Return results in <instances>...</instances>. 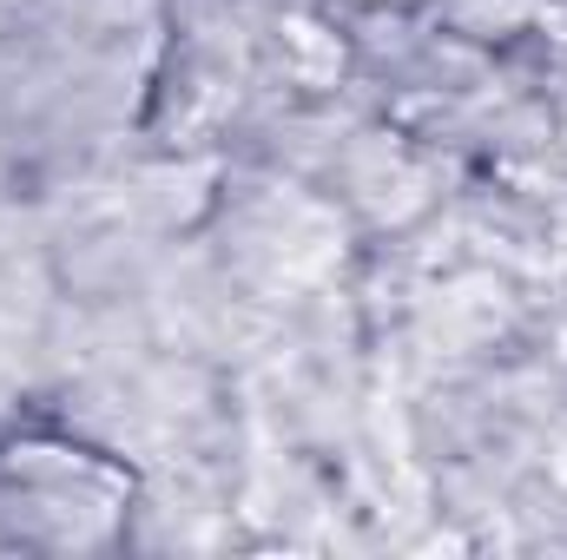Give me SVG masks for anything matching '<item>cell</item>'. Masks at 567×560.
<instances>
[{
  "instance_id": "cell-1",
  "label": "cell",
  "mask_w": 567,
  "mask_h": 560,
  "mask_svg": "<svg viewBox=\"0 0 567 560\" xmlns=\"http://www.w3.org/2000/svg\"><path fill=\"white\" fill-rule=\"evenodd\" d=\"M284 46H290V66H297L303 80H330V73H337V40H323L310 20H290V27H284Z\"/></svg>"
}]
</instances>
